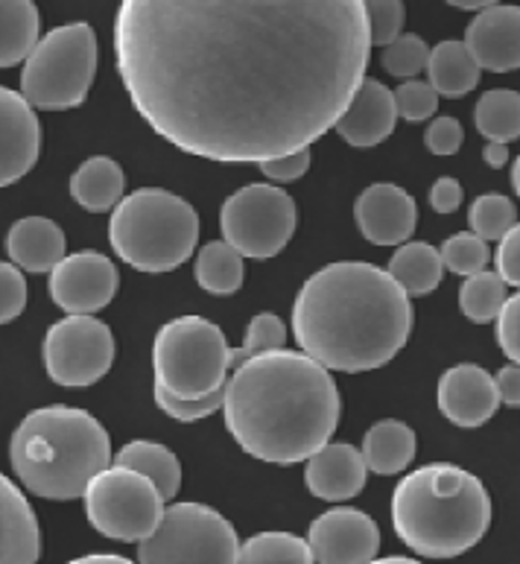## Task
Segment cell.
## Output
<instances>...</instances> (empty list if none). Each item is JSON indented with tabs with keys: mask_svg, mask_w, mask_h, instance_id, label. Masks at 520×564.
<instances>
[{
	"mask_svg": "<svg viewBox=\"0 0 520 564\" xmlns=\"http://www.w3.org/2000/svg\"><path fill=\"white\" fill-rule=\"evenodd\" d=\"M235 527L228 518L205 503H176L161 512L159 527L138 541V558L143 564L164 562H237Z\"/></svg>",
	"mask_w": 520,
	"mask_h": 564,
	"instance_id": "obj_10",
	"label": "cell"
},
{
	"mask_svg": "<svg viewBox=\"0 0 520 564\" xmlns=\"http://www.w3.org/2000/svg\"><path fill=\"white\" fill-rule=\"evenodd\" d=\"M354 223L375 246H401L415 235L419 205L403 187L378 182L369 185L354 203Z\"/></svg>",
	"mask_w": 520,
	"mask_h": 564,
	"instance_id": "obj_15",
	"label": "cell"
},
{
	"mask_svg": "<svg viewBox=\"0 0 520 564\" xmlns=\"http://www.w3.org/2000/svg\"><path fill=\"white\" fill-rule=\"evenodd\" d=\"M286 346V325L275 313H258L249 328H246V339L240 348L228 351V366H240L243 360L263 351H278Z\"/></svg>",
	"mask_w": 520,
	"mask_h": 564,
	"instance_id": "obj_34",
	"label": "cell"
},
{
	"mask_svg": "<svg viewBox=\"0 0 520 564\" xmlns=\"http://www.w3.org/2000/svg\"><path fill=\"white\" fill-rule=\"evenodd\" d=\"M237 562H313L307 541L293 532H258L252 539L240 544Z\"/></svg>",
	"mask_w": 520,
	"mask_h": 564,
	"instance_id": "obj_32",
	"label": "cell"
},
{
	"mask_svg": "<svg viewBox=\"0 0 520 564\" xmlns=\"http://www.w3.org/2000/svg\"><path fill=\"white\" fill-rule=\"evenodd\" d=\"M497 275L506 281V286H518L520 290V223H514L497 246L495 254Z\"/></svg>",
	"mask_w": 520,
	"mask_h": 564,
	"instance_id": "obj_43",
	"label": "cell"
},
{
	"mask_svg": "<svg viewBox=\"0 0 520 564\" xmlns=\"http://www.w3.org/2000/svg\"><path fill=\"white\" fill-rule=\"evenodd\" d=\"M465 47L479 65V70H506L520 68V7L491 3L488 9L477 12L468 24Z\"/></svg>",
	"mask_w": 520,
	"mask_h": 564,
	"instance_id": "obj_18",
	"label": "cell"
},
{
	"mask_svg": "<svg viewBox=\"0 0 520 564\" xmlns=\"http://www.w3.org/2000/svg\"><path fill=\"white\" fill-rule=\"evenodd\" d=\"M392 97L398 118L410 120V123L430 120L438 109V94L430 88V83H419V79H407L398 91H392Z\"/></svg>",
	"mask_w": 520,
	"mask_h": 564,
	"instance_id": "obj_39",
	"label": "cell"
},
{
	"mask_svg": "<svg viewBox=\"0 0 520 564\" xmlns=\"http://www.w3.org/2000/svg\"><path fill=\"white\" fill-rule=\"evenodd\" d=\"M366 18H369L371 47H389L401 35L407 9L401 0H369Z\"/></svg>",
	"mask_w": 520,
	"mask_h": 564,
	"instance_id": "obj_38",
	"label": "cell"
},
{
	"mask_svg": "<svg viewBox=\"0 0 520 564\" xmlns=\"http://www.w3.org/2000/svg\"><path fill=\"white\" fill-rule=\"evenodd\" d=\"M118 74L152 132L223 164L293 155L336 127L371 59L362 0H127Z\"/></svg>",
	"mask_w": 520,
	"mask_h": 564,
	"instance_id": "obj_1",
	"label": "cell"
},
{
	"mask_svg": "<svg viewBox=\"0 0 520 564\" xmlns=\"http://www.w3.org/2000/svg\"><path fill=\"white\" fill-rule=\"evenodd\" d=\"M512 187H514V194H518V199H520V155L514 159V167H512Z\"/></svg>",
	"mask_w": 520,
	"mask_h": 564,
	"instance_id": "obj_50",
	"label": "cell"
},
{
	"mask_svg": "<svg viewBox=\"0 0 520 564\" xmlns=\"http://www.w3.org/2000/svg\"><path fill=\"white\" fill-rule=\"evenodd\" d=\"M468 223L470 231L488 243V240H500L518 223V212H514V203L509 196L483 194L470 205Z\"/></svg>",
	"mask_w": 520,
	"mask_h": 564,
	"instance_id": "obj_33",
	"label": "cell"
},
{
	"mask_svg": "<svg viewBox=\"0 0 520 564\" xmlns=\"http://www.w3.org/2000/svg\"><path fill=\"white\" fill-rule=\"evenodd\" d=\"M506 299H509L506 295V281L497 272L483 270L477 275H468L465 284L459 286V311L477 325L495 322Z\"/></svg>",
	"mask_w": 520,
	"mask_h": 564,
	"instance_id": "obj_31",
	"label": "cell"
},
{
	"mask_svg": "<svg viewBox=\"0 0 520 564\" xmlns=\"http://www.w3.org/2000/svg\"><path fill=\"white\" fill-rule=\"evenodd\" d=\"M483 161H486L488 167H506V161H509V147L500 141H488L483 147Z\"/></svg>",
	"mask_w": 520,
	"mask_h": 564,
	"instance_id": "obj_47",
	"label": "cell"
},
{
	"mask_svg": "<svg viewBox=\"0 0 520 564\" xmlns=\"http://www.w3.org/2000/svg\"><path fill=\"white\" fill-rule=\"evenodd\" d=\"M307 547L313 553V562L322 564L375 562L380 550V530L375 518L360 509L339 506L311 523Z\"/></svg>",
	"mask_w": 520,
	"mask_h": 564,
	"instance_id": "obj_14",
	"label": "cell"
},
{
	"mask_svg": "<svg viewBox=\"0 0 520 564\" xmlns=\"http://www.w3.org/2000/svg\"><path fill=\"white\" fill-rule=\"evenodd\" d=\"M226 334L205 316H178L161 325L152 343L155 383L178 398L208 395L228 380Z\"/></svg>",
	"mask_w": 520,
	"mask_h": 564,
	"instance_id": "obj_8",
	"label": "cell"
},
{
	"mask_svg": "<svg viewBox=\"0 0 520 564\" xmlns=\"http://www.w3.org/2000/svg\"><path fill=\"white\" fill-rule=\"evenodd\" d=\"M26 307V281L15 263L0 261V325L18 319Z\"/></svg>",
	"mask_w": 520,
	"mask_h": 564,
	"instance_id": "obj_40",
	"label": "cell"
},
{
	"mask_svg": "<svg viewBox=\"0 0 520 564\" xmlns=\"http://www.w3.org/2000/svg\"><path fill=\"white\" fill-rule=\"evenodd\" d=\"M115 465H123V468H132V471L150 477L164 500H173L182 489V463L170 447L159 445V442L134 438V442L120 447Z\"/></svg>",
	"mask_w": 520,
	"mask_h": 564,
	"instance_id": "obj_27",
	"label": "cell"
},
{
	"mask_svg": "<svg viewBox=\"0 0 520 564\" xmlns=\"http://www.w3.org/2000/svg\"><path fill=\"white\" fill-rule=\"evenodd\" d=\"M360 454L366 459V468L380 477L407 471L415 459V430L398 419H383L369 427Z\"/></svg>",
	"mask_w": 520,
	"mask_h": 564,
	"instance_id": "obj_24",
	"label": "cell"
},
{
	"mask_svg": "<svg viewBox=\"0 0 520 564\" xmlns=\"http://www.w3.org/2000/svg\"><path fill=\"white\" fill-rule=\"evenodd\" d=\"M42 152V123L35 109L12 88L0 85V187L15 185L35 167Z\"/></svg>",
	"mask_w": 520,
	"mask_h": 564,
	"instance_id": "obj_16",
	"label": "cell"
},
{
	"mask_svg": "<svg viewBox=\"0 0 520 564\" xmlns=\"http://www.w3.org/2000/svg\"><path fill=\"white\" fill-rule=\"evenodd\" d=\"M366 459L354 445H325L316 454L307 456V468H304V482L313 497L319 500H351L366 489Z\"/></svg>",
	"mask_w": 520,
	"mask_h": 564,
	"instance_id": "obj_20",
	"label": "cell"
},
{
	"mask_svg": "<svg viewBox=\"0 0 520 564\" xmlns=\"http://www.w3.org/2000/svg\"><path fill=\"white\" fill-rule=\"evenodd\" d=\"M118 267L100 252L65 254L51 270V299L67 316H94L115 299Z\"/></svg>",
	"mask_w": 520,
	"mask_h": 564,
	"instance_id": "obj_13",
	"label": "cell"
},
{
	"mask_svg": "<svg viewBox=\"0 0 520 564\" xmlns=\"http://www.w3.org/2000/svg\"><path fill=\"white\" fill-rule=\"evenodd\" d=\"M392 527L419 556H462L491 527V497L479 477L459 465H421L394 486Z\"/></svg>",
	"mask_w": 520,
	"mask_h": 564,
	"instance_id": "obj_4",
	"label": "cell"
},
{
	"mask_svg": "<svg viewBox=\"0 0 520 564\" xmlns=\"http://www.w3.org/2000/svg\"><path fill=\"white\" fill-rule=\"evenodd\" d=\"M85 514L100 535L138 544L150 535L164 512V497L143 474L115 465L94 474L85 486Z\"/></svg>",
	"mask_w": 520,
	"mask_h": 564,
	"instance_id": "obj_9",
	"label": "cell"
},
{
	"mask_svg": "<svg viewBox=\"0 0 520 564\" xmlns=\"http://www.w3.org/2000/svg\"><path fill=\"white\" fill-rule=\"evenodd\" d=\"M438 410L456 427H483L500 410L495 378L477 362H459L438 378Z\"/></svg>",
	"mask_w": 520,
	"mask_h": 564,
	"instance_id": "obj_17",
	"label": "cell"
},
{
	"mask_svg": "<svg viewBox=\"0 0 520 564\" xmlns=\"http://www.w3.org/2000/svg\"><path fill=\"white\" fill-rule=\"evenodd\" d=\"M427 42L415 33H401L389 47H383V56H380L387 74L398 76V79H412L415 74H421L427 68Z\"/></svg>",
	"mask_w": 520,
	"mask_h": 564,
	"instance_id": "obj_36",
	"label": "cell"
},
{
	"mask_svg": "<svg viewBox=\"0 0 520 564\" xmlns=\"http://www.w3.org/2000/svg\"><path fill=\"white\" fill-rule=\"evenodd\" d=\"M442 254V263L445 270H451L454 275H477V272L486 270V263L491 261V252H488L486 240H479L474 231H459V235L447 237L445 246L438 249Z\"/></svg>",
	"mask_w": 520,
	"mask_h": 564,
	"instance_id": "obj_35",
	"label": "cell"
},
{
	"mask_svg": "<svg viewBox=\"0 0 520 564\" xmlns=\"http://www.w3.org/2000/svg\"><path fill=\"white\" fill-rule=\"evenodd\" d=\"M462 196H465L462 194V185L451 176L436 178L433 187H430V205H433L436 214H454L462 205Z\"/></svg>",
	"mask_w": 520,
	"mask_h": 564,
	"instance_id": "obj_45",
	"label": "cell"
},
{
	"mask_svg": "<svg viewBox=\"0 0 520 564\" xmlns=\"http://www.w3.org/2000/svg\"><path fill=\"white\" fill-rule=\"evenodd\" d=\"M394 123H398V109H394L392 91L378 79L366 76L334 129L345 143H351L357 150H369L392 135Z\"/></svg>",
	"mask_w": 520,
	"mask_h": 564,
	"instance_id": "obj_19",
	"label": "cell"
},
{
	"mask_svg": "<svg viewBox=\"0 0 520 564\" xmlns=\"http://www.w3.org/2000/svg\"><path fill=\"white\" fill-rule=\"evenodd\" d=\"M42 33V15L30 0H0V68L26 62Z\"/></svg>",
	"mask_w": 520,
	"mask_h": 564,
	"instance_id": "obj_28",
	"label": "cell"
},
{
	"mask_svg": "<svg viewBox=\"0 0 520 564\" xmlns=\"http://www.w3.org/2000/svg\"><path fill=\"white\" fill-rule=\"evenodd\" d=\"M474 123L486 141L509 143L520 138V94L512 88L486 91L474 109Z\"/></svg>",
	"mask_w": 520,
	"mask_h": 564,
	"instance_id": "obj_30",
	"label": "cell"
},
{
	"mask_svg": "<svg viewBox=\"0 0 520 564\" xmlns=\"http://www.w3.org/2000/svg\"><path fill=\"white\" fill-rule=\"evenodd\" d=\"M497 346L514 366H520V293L509 295L497 313Z\"/></svg>",
	"mask_w": 520,
	"mask_h": 564,
	"instance_id": "obj_41",
	"label": "cell"
},
{
	"mask_svg": "<svg viewBox=\"0 0 520 564\" xmlns=\"http://www.w3.org/2000/svg\"><path fill=\"white\" fill-rule=\"evenodd\" d=\"M465 141V129L456 118H436L424 132V143L433 155H456Z\"/></svg>",
	"mask_w": 520,
	"mask_h": 564,
	"instance_id": "obj_42",
	"label": "cell"
},
{
	"mask_svg": "<svg viewBox=\"0 0 520 564\" xmlns=\"http://www.w3.org/2000/svg\"><path fill=\"white\" fill-rule=\"evenodd\" d=\"M260 173L272 182H295V178H302L311 167V147L307 150H299L293 155H281V159H272V161H263L258 164Z\"/></svg>",
	"mask_w": 520,
	"mask_h": 564,
	"instance_id": "obj_44",
	"label": "cell"
},
{
	"mask_svg": "<svg viewBox=\"0 0 520 564\" xmlns=\"http://www.w3.org/2000/svg\"><path fill=\"white\" fill-rule=\"evenodd\" d=\"M497 395H500V404L520 410V366H503L497 371Z\"/></svg>",
	"mask_w": 520,
	"mask_h": 564,
	"instance_id": "obj_46",
	"label": "cell"
},
{
	"mask_svg": "<svg viewBox=\"0 0 520 564\" xmlns=\"http://www.w3.org/2000/svg\"><path fill=\"white\" fill-rule=\"evenodd\" d=\"M223 389L226 387L214 389V392L199 398H178L155 383V404H159V410H164L170 419H176V422H199V419H208L210 413H217L219 406H223Z\"/></svg>",
	"mask_w": 520,
	"mask_h": 564,
	"instance_id": "obj_37",
	"label": "cell"
},
{
	"mask_svg": "<svg viewBox=\"0 0 520 564\" xmlns=\"http://www.w3.org/2000/svg\"><path fill=\"white\" fill-rule=\"evenodd\" d=\"M97 74V35L91 24L56 26L39 39L21 74V97L33 109L65 111L83 106Z\"/></svg>",
	"mask_w": 520,
	"mask_h": 564,
	"instance_id": "obj_7",
	"label": "cell"
},
{
	"mask_svg": "<svg viewBox=\"0 0 520 564\" xmlns=\"http://www.w3.org/2000/svg\"><path fill=\"white\" fill-rule=\"evenodd\" d=\"M430 88L438 97H465L479 85V65L462 42H438L427 59Z\"/></svg>",
	"mask_w": 520,
	"mask_h": 564,
	"instance_id": "obj_26",
	"label": "cell"
},
{
	"mask_svg": "<svg viewBox=\"0 0 520 564\" xmlns=\"http://www.w3.org/2000/svg\"><path fill=\"white\" fill-rule=\"evenodd\" d=\"M7 254L18 270L51 272L65 258V231L47 217H24L9 228Z\"/></svg>",
	"mask_w": 520,
	"mask_h": 564,
	"instance_id": "obj_22",
	"label": "cell"
},
{
	"mask_svg": "<svg viewBox=\"0 0 520 564\" xmlns=\"http://www.w3.org/2000/svg\"><path fill=\"white\" fill-rule=\"evenodd\" d=\"M42 556V530L24 491L0 474V564H30Z\"/></svg>",
	"mask_w": 520,
	"mask_h": 564,
	"instance_id": "obj_21",
	"label": "cell"
},
{
	"mask_svg": "<svg viewBox=\"0 0 520 564\" xmlns=\"http://www.w3.org/2000/svg\"><path fill=\"white\" fill-rule=\"evenodd\" d=\"M495 3V0H454L451 7L456 9H474V12H483V9H488Z\"/></svg>",
	"mask_w": 520,
	"mask_h": 564,
	"instance_id": "obj_48",
	"label": "cell"
},
{
	"mask_svg": "<svg viewBox=\"0 0 520 564\" xmlns=\"http://www.w3.org/2000/svg\"><path fill=\"white\" fill-rule=\"evenodd\" d=\"M9 463L30 495L76 500L94 474L111 465V438L76 406H42L24 415L9 442Z\"/></svg>",
	"mask_w": 520,
	"mask_h": 564,
	"instance_id": "obj_5",
	"label": "cell"
},
{
	"mask_svg": "<svg viewBox=\"0 0 520 564\" xmlns=\"http://www.w3.org/2000/svg\"><path fill=\"white\" fill-rule=\"evenodd\" d=\"M295 214L293 196L275 185H246L223 203L219 228L223 240L249 261H269L293 240Z\"/></svg>",
	"mask_w": 520,
	"mask_h": 564,
	"instance_id": "obj_11",
	"label": "cell"
},
{
	"mask_svg": "<svg viewBox=\"0 0 520 564\" xmlns=\"http://www.w3.org/2000/svg\"><path fill=\"white\" fill-rule=\"evenodd\" d=\"M194 279L205 293L231 295L246 281V258L226 240H210L194 261Z\"/></svg>",
	"mask_w": 520,
	"mask_h": 564,
	"instance_id": "obj_29",
	"label": "cell"
},
{
	"mask_svg": "<svg viewBox=\"0 0 520 564\" xmlns=\"http://www.w3.org/2000/svg\"><path fill=\"white\" fill-rule=\"evenodd\" d=\"M109 240L115 254L132 270H178L199 243V214L170 191L141 187L115 205Z\"/></svg>",
	"mask_w": 520,
	"mask_h": 564,
	"instance_id": "obj_6",
	"label": "cell"
},
{
	"mask_svg": "<svg viewBox=\"0 0 520 564\" xmlns=\"http://www.w3.org/2000/svg\"><path fill=\"white\" fill-rule=\"evenodd\" d=\"M387 272L407 295H427L445 279V263L436 246L407 240L389 258Z\"/></svg>",
	"mask_w": 520,
	"mask_h": 564,
	"instance_id": "obj_25",
	"label": "cell"
},
{
	"mask_svg": "<svg viewBox=\"0 0 520 564\" xmlns=\"http://www.w3.org/2000/svg\"><path fill=\"white\" fill-rule=\"evenodd\" d=\"M410 295L387 270L336 261L313 272L293 302V339L327 371L387 366L412 334Z\"/></svg>",
	"mask_w": 520,
	"mask_h": 564,
	"instance_id": "obj_3",
	"label": "cell"
},
{
	"mask_svg": "<svg viewBox=\"0 0 520 564\" xmlns=\"http://www.w3.org/2000/svg\"><path fill=\"white\" fill-rule=\"evenodd\" d=\"M223 415L246 454L260 463L293 465L331 442L343 398L322 362L278 348L235 366L223 389Z\"/></svg>",
	"mask_w": 520,
	"mask_h": 564,
	"instance_id": "obj_2",
	"label": "cell"
},
{
	"mask_svg": "<svg viewBox=\"0 0 520 564\" xmlns=\"http://www.w3.org/2000/svg\"><path fill=\"white\" fill-rule=\"evenodd\" d=\"M123 187H127L123 167L109 155H94V159L83 161L71 176L74 203L94 214L111 212L123 199Z\"/></svg>",
	"mask_w": 520,
	"mask_h": 564,
	"instance_id": "obj_23",
	"label": "cell"
},
{
	"mask_svg": "<svg viewBox=\"0 0 520 564\" xmlns=\"http://www.w3.org/2000/svg\"><path fill=\"white\" fill-rule=\"evenodd\" d=\"M85 562H127V558L111 556V553H94V556H85Z\"/></svg>",
	"mask_w": 520,
	"mask_h": 564,
	"instance_id": "obj_49",
	"label": "cell"
},
{
	"mask_svg": "<svg viewBox=\"0 0 520 564\" xmlns=\"http://www.w3.org/2000/svg\"><path fill=\"white\" fill-rule=\"evenodd\" d=\"M44 369L59 387H91L106 378L115 362V337L94 316H67L44 337Z\"/></svg>",
	"mask_w": 520,
	"mask_h": 564,
	"instance_id": "obj_12",
	"label": "cell"
}]
</instances>
